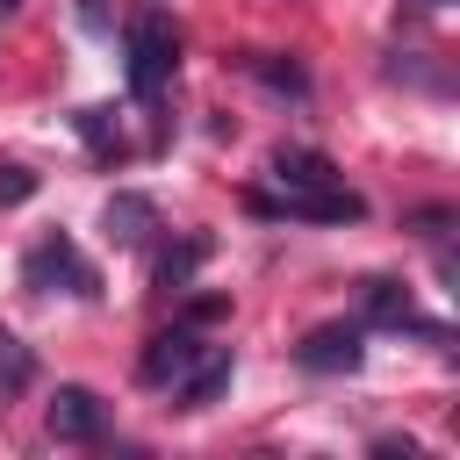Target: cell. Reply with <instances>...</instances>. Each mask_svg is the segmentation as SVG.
Returning a JSON list of instances; mask_svg holds the SVG:
<instances>
[{
  "label": "cell",
  "instance_id": "7c38bea8",
  "mask_svg": "<svg viewBox=\"0 0 460 460\" xmlns=\"http://www.w3.org/2000/svg\"><path fill=\"white\" fill-rule=\"evenodd\" d=\"M201 259H208V237H187L180 252H165V259H158V288H165V295H172V288H187Z\"/></svg>",
  "mask_w": 460,
  "mask_h": 460
},
{
  "label": "cell",
  "instance_id": "30bf717a",
  "mask_svg": "<svg viewBox=\"0 0 460 460\" xmlns=\"http://www.w3.org/2000/svg\"><path fill=\"white\" fill-rule=\"evenodd\" d=\"M230 374H237V359H230V345H208L180 381H172V410H208L223 388H230Z\"/></svg>",
  "mask_w": 460,
  "mask_h": 460
},
{
  "label": "cell",
  "instance_id": "7a4b0ae2",
  "mask_svg": "<svg viewBox=\"0 0 460 460\" xmlns=\"http://www.w3.org/2000/svg\"><path fill=\"white\" fill-rule=\"evenodd\" d=\"M22 288H36V295L65 288V295L93 302V295H101V273H93V266L79 259V244H72L65 230H50V237H36V244L22 252Z\"/></svg>",
  "mask_w": 460,
  "mask_h": 460
},
{
  "label": "cell",
  "instance_id": "3957f363",
  "mask_svg": "<svg viewBox=\"0 0 460 460\" xmlns=\"http://www.w3.org/2000/svg\"><path fill=\"white\" fill-rule=\"evenodd\" d=\"M359 309H367V323H381V331H417V338H431L438 352H453V331L431 323V316H417V302H410L402 280H359Z\"/></svg>",
  "mask_w": 460,
  "mask_h": 460
},
{
  "label": "cell",
  "instance_id": "5bb4252c",
  "mask_svg": "<svg viewBox=\"0 0 460 460\" xmlns=\"http://www.w3.org/2000/svg\"><path fill=\"white\" fill-rule=\"evenodd\" d=\"M29 374H36V359H29V345L0 323V388H29Z\"/></svg>",
  "mask_w": 460,
  "mask_h": 460
},
{
  "label": "cell",
  "instance_id": "6da1fadb",
  "mask_svg": "<svg viewBox=\"0 0 460 460\" xmlns=\"http://www.w3.org/2000/svg\"><path fill=\"white\" fill-rule=\"evenodd\" d=\"M122 58H129V93H137V101H158L165 79L180 72V29H172V14H158V7L129 14Z\"/></svg>",
  "mask_w": 460,
  "mask_h": 460
},
{
  "label": "cell",
  "instance_id": "2e32d148",
  "mask_svg": "<svg viewBox=\"0 0 460 460\" xmlns=\"http://www.w3.org/2000/svg\"><path fill=\"white\" fill-rule=\"evenodd\" d=\"M72 7H79V22H86V29H93V36H101V29H108V22H115V7H108V0H72Z\"/></svg>",
  "mask_w": 460,
  "mask_h": 460
},
{
  "label": "cell",
  "instance_id": "e0dca14e",
  "mask_svg": "<svg viewBox=\"0 0 460 460\" xmlns=\"http://www.w3.org/2000/svg\"><path fill=\"white\" fill-rule=\"evenodd\" d=\"M14 7H22V0H0V14H14Z\"/></svg>",
  "mask_w": 460,
  "mask_h": 460
},
{
  "label": "cell",
  "instance_id": "8992f818",
  "mask_svg": "<svg viewBox=\"0 0 460 460\" xmlns=\"http://www.w3.org/2000/svg\"><path fill=\"white\" fill-rule=\"evenodd\" d=\"M266 180H273L280 194H331V187H345V172H338L323 151H309V144H280V151L266 158Z\"/></svg>",
  "mask_w": 460,
  "mask_h": 460
},
{
  "label": "cell",
  "instance_id": "ac0fdd59",
  "mask_svg": "<svg viewBox=\"0 0 460 460\" xmlns=\"http://www.w3.org/2000/svg\"><path fill=\"white\" fill-rule=\"evenodd\" d=\"M424 7H453V0H424Z\"/></svg>",
  "mask_w": 460,
  "mask_h": 460
},
{
  "label": "cell",
  "instance_id": "9a60e30c",
  "mask_svg": "<svg viewBox=\"0 0 460 460\" xmlns=\"http://www.w3.org/2000/svg\"><path fill=\"white\" fill-rule=\"evenodd\" d=\"M36 194V172L29 165H0V208H14V201H29Z\"/></svg>",
  "mask_w": 460,
  "mask_h": 460
},
{
  "label": "cell",
  "instance_id": "52a82bcc",
  "mask_svg": "<svg viewBox=\"0 0 460 460\" xmlns=\"http://www.w3.org/2000/svg\"><path fill=\"white\" fill-rule=\"evenodd\" d=\"M295 359H302L309 374H352V367L367 359V323H316V331L295 345Z\"/></svg>",
  "mask_w": 460,
  "mask_h": 460
},
{
  "label": "cell",
  "instance_id": "5b68a950",
  "mask_svg": "<svg viewBox=\"0 0 460 460\" xmlns=\"http://www.w3.org/2000/svg\"><path fill=\"white\" fill-rule=\"evenodd\" d=\"M43 424H50L58 446H93V438H108V402H101L86 381H65V388L50 395V410H43Z\"/></svg>",
  "mask_w": 460,
  "mask_h": 460
},
{
  "label": "cell",
  "instance_id": "8fae6325",
  "mask_svg": "<svg viewBox=\"0 0 460 460\" xmlns=\"http://www.w3.org/2000/svg\"><path fill=\"white\" fill-rule=\"evenodd\" d=\"M72 129L101 151V158H122V129H115V108H79L72 115Z\"/></svg>",
  "mask_w": 460,
  "mask_h": 460
},
{
  "label": "cell",
  "instance_id": "9c48e42d",
  "mask_svg": "<svg viewBox=\"0 0 460 460\" xmlns=\"http://www.w3.org/2000/svg\"><path fill=\"white\" fill-rule=\"evenodd\" d=\"M151 230H158V201H151V194H129V187L108 194V208H101V237H108L115 252H137Z\"/></svg>",
  "mask_w": 460,
  "mask_h": 460
},
{
  "label": "cell",
  "instance_id": "4fadbf2b",
  "mask_svg": "<svg viewBox=\"0 0 460 460\" xmlns=\"http://www.w3.org/2000/svg\"><path fill=\"white\" fill-rule=\"evenodd\" d=\"M244 72H252V79H266L273 93H295V101H309V72H302V65H273V58H244Z\"/></svg>",
  "mask_w": 460,
  "mask_h": 460
},
{
  "label": "cell",
  "instance_id": "ba28073f",
  "mask_svg": "<svg viewBox=\"0 0 460 460\" xmlns=\"http://www.w3.org/2000/svg\"><path fill=\"white\" fill-rule=\"evenodd\" d=\"M201 352H208V345L194 338V323H172V331H158V338L144 345V359H137V381H144V388H172V381H180V374H187Z\"/></svg>",
  "mask_w": 460,
  "mask_h": 460
},
{
  "label": "cell",
  "instance_id": "277c9868",
  "mask_svg": "<svg viewBox=\"0 0 460 460\" xmlns=\"http://www.w3.org/2000/svg\"><path fill=\"white\" fill-rule=\"evenodd\" d=\"M252 216H280V223H367V201L352 187H331V194H252Z\"/></svg>",
  "mask_w": 460,
  "mask_h": 460
}]
</instances>
